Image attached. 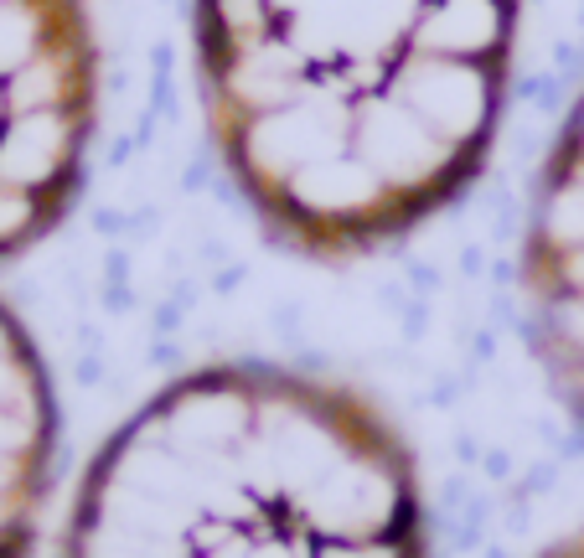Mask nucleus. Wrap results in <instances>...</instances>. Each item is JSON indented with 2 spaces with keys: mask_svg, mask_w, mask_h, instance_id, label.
<instances>
[{
  "mask_svg": "<svg viewBox=\"0 0 584 558\" xmlns=\"http://www.w3.org/2000/svg\"><path fill=\"white\" fill-rule=\"evenodd\" d=\"M57 558H429L419 460L342 378L207 362L94 450Z\"/></svg>",
  "mask_w": 584,
  "mask_h": 558,
  "instance_id": "obj_2",
  "label": "nucleus"
},
{
  "mask_svg": "<svg viewBox=\"0 0 584 558\" xmlns=\"http://www.w3.org/2000/svg\"><path fill=\"white\" fill-rule=\"evenodd\" d=\"M538 558H584V527H574V533H564V538H553Z\"/></svg>",
  "mask_w": 584,
  "mask_h": 558,
  "instance_id": "obj_6",
  "label": "nucleus"
},
{
  "mask_svg": "<svg viewBox=\"0 0 584 558\" xmlns=\"http://www.w3.org/2000/svg\"><path fill=\"white\" fill-rule=\"evenodd\" d=\"M517 274L533 352L584 429V93L538 171Z\"/></svg>",
  "mask_w": 584,
  "mask_h": 558,
  "instance_id": "obj_4",
  "label": "nucleus"
},
{
  "mask_svg": "<svg viewBox=\"0 0 584 558\" xmlns=\"http://www.w3.org/2000/svg\"><path fill=\"white\" fill-rule=\"evenodd\" d=\"M522 0H192L207 135L259 228L362 259L445 212L497 140Z\"/></svg>",
  "mask_w": 584,
  "mask_h": 558,
  "instance_id": "obj_1",
  "label": "nucleus"
},
{
  "mask_svg": "<svg viewBox=\"0 0 584 558\" xmlns=\"http://www.w3.org/2000/svg\"><path fill=\"white\" fill-rule=\"evenodd\" d=\"M57 476V393L32 331L0 300V558H32Z\"/></svg>",
  "mask_w": 584,
  "mask_h": 558,
  "instance_id": "obj_5",
  "label": "nucleus"
},
{
  "mask_svg": "<svg viewBox=\"0 0 584 558\" xmlns=\"http://www.w3.org/2000/svg\"><path fill=\"white\" fill-rule=\"evenodd\" d=\"M99 124L83 0H0V264L68 217Z\"/></svg>",
  "mask_w": 584,
  "mask_h": 558,
  "instance_id": "obj_3",
  "label": "nucleus"
}]
</instances>
